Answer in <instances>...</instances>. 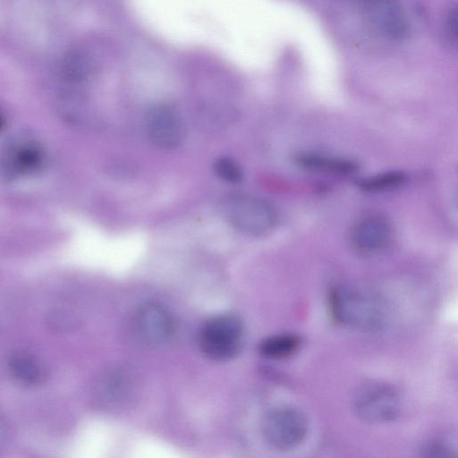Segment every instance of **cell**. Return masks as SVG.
<instances>
[{
	"mask_svg": "<svg viewBox=\"0 0 458 458\" xmlns=\"http://www.w3.org/2000/svg\"><path fill=\"white\" fill-rule=\"evenodd\" d=\"M133 324L140 340L151 346L165 344L174 329L169 312L157 303L141 306L135 314Z\"/></svg>",
	"mask_w": 458,
	"mask_h": 458,
	"instance_id": "9c48e42d",
	"label": "cell"
},
{
	"mask_svg": "<svg viewBox=\"0 0 458 458\" xmlns=\"http://www.w3.org/2000/svg\"><path fill=\"white\" fill-rule=\"evenodd\" d=\"M406 179L402 171H388L360 180L359 187L369 192L385 191L400 187Z\"/></svg>",
	"mask_w": 458,
	"mask_h": 458,
	"instance_id": "4fadbf2b",
	"label": "cell"
},
{
	"mask_svg": "<svg viewBox=\"0 0 458 458\" xmlns=\"http://www.w3.org/2000/svg\"><path fill=\"white\" fill-rule=\"evenodd\" d=\"M261 432L265 441L272 448L289 451L299 446L307 437L309 420L299 408L281 405L265 415Z\"/></svg>",
	"mask_w": 458,
	"mask_h": 458,
	"instance_id": "3957f363",
	"label": "cell"
},
{
	"mask_svg": "<svg viewBox=\"0 0 458 458\" xmlns=\"http://www.w3.org/2000/svg\"><path fill=\"white\" fill-rule=\"evenodd\" d=\"M361 16L377 36L401 39L407 35L408 22L398 0H360Z\"/></svg>",
	"mask_w": 458,
	"mask_h": 458,
	"instance_id": "8992f818",
	"label": "cell"
},
{
	"mask_svg": "<svg viewBox=\"0 0 458 458\" xmlns=\"http://www.w3.org/2000/svg\"><path fill=\"white\" fill-rule=\"evenodd\" d=\"M446 30L449 36L455 41L457 38V9L456 6L451 8L446 16Z\"/></svg>",
	"mask_w": 458,
	"mask_h": 458,
	"instance_id": "9a60e30c",
	"label": "cell"
},
{
	"mask_svg": "<svg viewBox=\"0 0 458 458\" xmlns=\"http://www.w3.org/2000/svg\"><path fill=\"white\" fill-rule=\"evenodd\" d=\"M243 325L233 315H219L208 319L199 333L203 353L215 360H226L240 352L243 343Z\"/></svg>",
	"mask_w": 458,
	"mask_h": 458,
	"instance_id": "5b68a950",
	"label": "cell"
},
{
	"mask_svg": "<svg viewBox=\"0 0 458 458\" xmlns=\"http://www.w3.org/2000/svg\"><path fill=\"white\" fill-rule=\"evenodd\" d=\"M146 131L151 142L160 148L178 147L184 138V125L180 114L165 104L153 106L146 115Z\"/></svg>",
	"mask_w": 458,
	"mask_h": 458,
	"instance_id": "ba28073f",
	"label": "cell"
},
{
	"mask_svg": "<svg viewBox=\"0 0 458 458\" xmlns=\"http://www.w3.org/2000/svg\"><path fill=\"white\" fill-rule=\"evenodd\" d=\"M352 407L360 420L369 424H385L399 417L402 399L394 386L372 380L362 383L356 389Z\"/></svg>",
	"mask_w": 458,
	"mask_h": 458,
	"instance_id": "7a4b0ae2",
	"label": "cell"
},
{
	"mask_svg": "<svg viewBox=\"0 0 458 458\" xmlns=\"http://www.w3.org/2000/svg\"><path fill=\"white\" fill-rule=\"evenodd\" d=\"M393 228L390 221L380 214H369L358 219L351 230V244L364 255L377 254L391 243Z\"/></svg>",
	"mask_w": 458,
	"mask_h": 458,
	"instance_id": "52a82bcc",
	"label": "cell"
},
{
	"mask_svg": "<svg viewBox=\"0 0 458 458\" xmlns=\"http://www.w3.org/2000/svg\"><path fill=\"white\" fill-rule=\"evenodd\" d=\"M328 308L338 325L356 332L379 333L390 320V308L384 296L376 290L356 284L332 287Z\"/></svg>",
	"mask_w": 458,
	"mask_h": 458,
	"instance_id": "6da1fadb",
	"label": "cell"
},
{
	"mask_svg": "<svg viewBox=\"0 0 458 458\" xmlns=\"http://www.w3.org/2000/svg\"><path fill=\"white\" fill-rule=\"evenodd\" d=\"M301 345V338L293 333L270 335L261 341L259 352L269 359H284L292 356Z\"/></svg>",
	"mask_w": 458,
	"mask_h": 458,
	"instance_id": "7c38bea8",
	"label": "cell"
},
{
	"mask_svg": "<svg viewBox=\"0 0 458 458\" xmlns=\"http://www.w3.org/2000/svg\"><path fill=\"white\" fill-rule=\"evenodd\" d=\"M216 174L222 180L237 183L242 179V171L239 165L231 158L221 157L214 164Z\"/></svg>",
	"mask_w": 458,
	"mask_h": 458,
	"instance_id": "5bb4252c",
	"label": "cell"
},
{
	"mask_svg": "<svg viewBox=\"0 0 458 458\" xmlns=\"http://www.w3.org/2000/svg\"><path fill=\"white\" fill-rule=\"evenodd\" d=\"M223 211L233 227L251 235L270 232L278 220L277 212L270 203L249 195H236L227 199Z\"/></svg>",
	"mask_w": 458,
	"mask_h": 458,
	"instance_id": "277c9868",
	"label": "cell"
},
{
	"mask_svg": "<svg viewBox=\"0 0 458 458\" xmlns=\"http://www.w3.org/2000/svg\"><path fill=\"white\" fill-rule=\"evenodd\" d=\"M294 163L298 167L305 171L335 175L353 174L358 169V165L352 159L321 155L315 152L298 154L294 157Z\"/></svg>",
	"mask_w": 458,
	"mask_h": 458,
	"instance_id": "30bf717a",
	"label": "cell"
},
{
	"mask_svg": "<svg viewBox=\"0 0 458 458\" xmlns=\"http://www.w3.org/2000/svg\"><path fill=\"white\" fill-rule=\"evenodd\" d=\"M8 369L12 377L24 386H39L46 378L42 365L27 354L19 353L12 356L8 361Z\"/></svg>",
	"mask_w": 458,
	"mask_h": 458,
	"instance_id": "8fae6325",
	"label": "cell"
}]
</instances>
